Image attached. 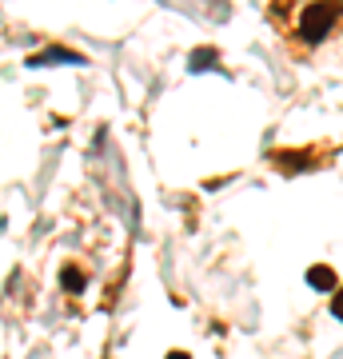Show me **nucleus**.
I'll use <instances>...</instances> for the list:
<instances>
[{"label":"nucleus","instance_id":"1","mask_svg":"<svg viewBox=\"0 0 343 359\" xmlns=\"http://www.w3.org/2000/svg\"><path fill=\"white\" fill-rule=\"evenodd\" d=\"M343 20V4H304V8H295V36L304 40L307 48H316L323 40L331 36V28Z\"/></svg>","mask_w":343,"mask_h":359},{"label":"nucleus","instance_id":"2","mask_svg":"<svg viewBox=\"0 0 343 359\" xmlns=\"http://www.w3.org/2000/svg\"><path fill=\"white\" fill-rule=\"evenodd\" d=\"M84 65V56H76V52H68V48H48V52H40V56H32L28 60V68H40V65Z\"/></svg>","mask_w":343,"mask_h":359},{"label":"nucleus","instance_id":"3","mask_svg":"<svg viewBox=\"0 0 343 359\" xmlns=\"http://www.w3.org/2000/svg\"><path fill=\"white\" fill-rule=\"evenodd\" d=\"M307 283H311L316 292H331V287L339 283V276H335L328 264H316V268H307Z\"/></svg>","mask_w":343,"mask_h":359},{"label":"nucleus","instance_id":"4","mask_svg":"<svg viewBox=\"0 0 343 359\" xmlns=\"http://www.w3.org/2000/svg\"><path fill=\"white\" fill-rule=\"evenodd\" d=\"M216 60H220L216 48H196L188 65H191V72H212V65H216Z\"/></svg>","mask_w":343,"mask_h":359},{"label":"nucleus","instance_id":"5","mask_svg":"<svg viewBox=\"0 0 343 359\" xmlns=\"http://www.w3.org/2000/svg\"><path fill=\"white\" fill-rule=\"evenodd\" d=\"M60 283H64V292H80V287H84V271L64 268V271H60Z\"/></svg>","mask_w":343,"mask_h":359},{"label":"nucleus","instance_id":"6","mask_svg":"<svg viewBox=\"0 0 343 359\" xmlns=\"http://www.w3.org/2000/svg\"><path fill=\"white\" fill-rule=\"evenodd\" d=\"M331 316H335V320L343 323V287H339L335 295H331Z\"/></svg>","mask_w":343,"mask_h":359},{"label":"nucleus","instance_id":"7","mask_svg":"<svg viewBox=\"0 0 343 359\" xmlns=\"http://www.w3.org/2000/svg\"><path fill=\"white\" fill-rule=\"evenodd\" d=\"M168 359H188V351H168Z\"/></svg>","mask_w":343,"mask_h":359}]
</instances>
